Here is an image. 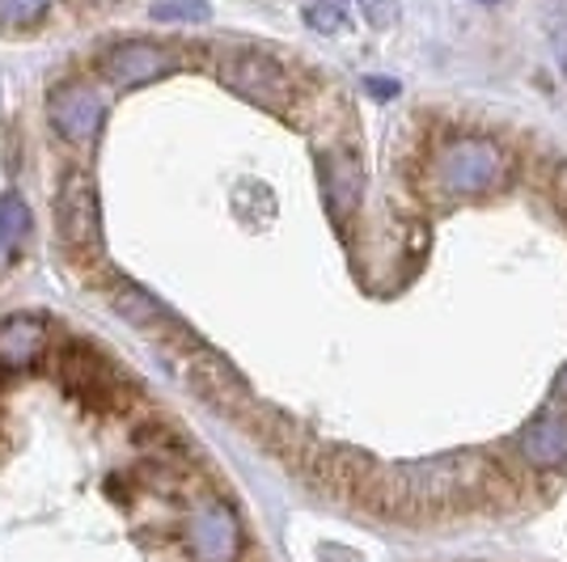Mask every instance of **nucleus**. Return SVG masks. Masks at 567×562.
Returning <instances> with one entry per match:
<instances>
[{"mask_svg":"<svg viewBox=\"0 0 567 562\" xmlns=\"http://www.w3.org/2000/svg\"><path fill=\"white\" fill-rule=\"evenodd\" d=\"M51 373L60 381L64 398L90 406L97 415H132L141 406V389L118 373V364H111V355L97 352L90 339L81 334H60L51 339Z\"/></svg>","mask_w":567,"mask_h":562,"instance_id":"obj_1","label":"nucleus"},{"mask_svg":"<svg viewBox=\"0 0 567 562\" xmlns=\"http://www.w3.org/2000/svg\"><path fill=\"white\" fill-rule=\"evenodd\" d=\"M432 174H436V187L445 195H492L508 183L513 165L504 157V148L487 136H457L450 140L436 162H432Z\"/></svg>","mask_w":567,"mask_h":562,"instance_id":"obj_2","label":"nucleus"},{"mask_svg":"<svg viewBox=\"0 0 567 562\" xmlns=\"http://www.w3.org/2000/svg\"><path fill=\"white\" fill-rule=\"evenodd\" d=\"M55 233L60 246L76 258V267H90L102 254V208L90 169L72 165L55 187Z\"/></svg>","mask_w":567,"mask_h":562,"instance_id":"obj_3","label":"nucleus"},{"mask_svg":"<svg viewBox=\"0 0 567 562\" xmlns=\"http://www.w3.org/2000/svg\"><path fill=\"white\" fill-rule=\"evenodd\" d=\"M220 81L241 94L255 106H267V111H288L292 97H297V85H292V72L284 69L280 60L262 55V51H234L220 60Z\"/></svg>","mask_w":567,"mask_h":562,"instance_id":"obj_4","label":"nucleus"},{"mask_svg":"<svg viewBox=\"0 0 567 562\" xmlns=\"http://www.w3.org/2000/svg\"><path fill=\"white\" fill-rule=\"evenodd\" d=\"M48 118L51 127L69 140H94L102 132V118H106V97L97 85L72 76L64 85H55L48 97Z\"/></svg>","mask_w":567,"mask_h":562,"instance_id":"obj_5","label":"nucleus"},{"mask_svg":"<svg viewBox=\"0 0 567 562\" xmlns=\"http://www.w3.org/2000/svg\"><path fill=\"white\" fill-rule=\"evenodd\" d=\"M187 545L199 562H237L241 554V524L229 503L204 499L187 520Z\"/></svg>","mask_w":567,"mask_h":562,"instance_id":"obj_6","label":"nucleus"},{"mask_svg":"<svg viewBox=\"0 0 567 562\" xmlns=\"http://www.w3.org/2000/svg\"><path fill=\"white\" fill-rule=\"evenodd\" d=\"M178 69V55L162 43H148V39H136V43H115L97 60V72L106 76V85L115 90H132V85H148L157 76Z\"/></svg>","mask_w":567,"mask_h":562,"instance_id":"obj_7","label":"nucleus"},{"mask_svg":"<svg viewBox=\"0 0 567 562\" xmlns=\"http://www.w3.org/2000/svg\"><path fill=\"white\" fill-rule=\"evenodd\" d=\"M51 322L43 313H9L0 318V373H30L51 352Z\"/></svg>","mask_w":567,"mask_h":562,"instance_id":"obj_8","label":"nucleus"},{"mask_svg":"<svg viewBox=\"0 0 567 562\" xmlns=\"http://www.w3.org/2000/svg\"><path fill=\"white\" fill-rule=\"evenodd\" d=\"M183 376L190 381V389L195 394H204V398L220 406V410H237V406H250V389H246V381L220 360L213 355L204 343H195L187 347L183 355Z\"/></svg>","mask_w":567,"mask_h":562,"instance_id":"obj_9","label":"nucleus"},{"mask_svg":"<svg viewBox=\"0 0 567 562\" xmlns=\"http://www.w3.org/2000/svg\"><path fill=\"white\" fill-rule=\"evenodd\" d=\"M111 305L118 309V318L123 322H132L136 330L144 334H153V339H169V343H178V347H195V339H190V330L169 313L162 301H153L144 288L127 280H115L111 283Z\"/></svg>","mask_w":567,"mask_h":562,"instance_id":"obj_10","label":"nucleus"},{"mask_svg":"<svg viewBox=\"0 0 567 562\" xmlns=\"http://www.w3.org/2000/svg\"><path fill=\"white\" fill-rule=\"evenodd\" d=\"M520 457L534 469H564L567 466V406H550L520 431Z\"/></svg>","mask_w":567,"mask_h":562,"instance_id":"obj_11","label":"nucleus"},{"mask_svg":"<svg viewBox=\"0 0 567 562\" xmlns=\"http://www.w3.org/2000/svg\"><path fill=\"white\" fill-rule=\"evenodd\" d=\"M25 237H30V208L18 195H4L0 199V271L13 267V258L25 250Z\"/></svg>","mask_w":567,"mask_h":562,"instance_id":"obj_12","label":"nucleus"},{"mask_svg":"<svg viewBox=\"0 0 567 562\" xmlns=\"http://www.w3.org/2000/svg\"><path fill=\"white\" fill-rule=\"evenodd\" d=\"M306 25L309 30H318V34H343V30H352V13H348V4H331V0H313L306 4Z\"/></svg>","mask_w":567,"mask_h":562,"instance_id":"obj_13","label":"nucleus"},{"mask_svg":"<svg viewBox=\"0 0 567 562\" xmlns=\"http://www.w3.org/2000/svg\"><path fill=\"white\" fill-rule=\"evenodd\" d=\"M51 0H0V25L4 30H25L48 13Z\"/></svg>","mask_w":567,"mask_h":562,"instance_id":"obj_14","label":"nucleus"},{"mask_svg":"<svg viewBox=\"0 0 567 562\" xmlns=\"http://www.w3.org/2000/svg\"><path fill=\"white\" fill-rule=\"evenodd\" d=\"M157 22H208V0H157Z\"/></svg>","mask_w":567,"mask_h":562,"instance_id":"obj_15","label":"nucleus"},{"mask_svg":"<svg viewBox=\"0 0 567 562\" xmlns=\"http://www.w3.org/2000/svg\"><path fill=\"white\" fill-rule=\"evenodd\" d=\"M369 90L378 97H394L399 94V81H390V76H369Z\"/></svg>","mask_w":567,"mask_h":562,"instance_id":"obj_16","label":"nucleus"},{"mask_svg":"<svg viewBox=\"0 0 567 562\" xmlns=\"http://www.w3.org/2000/svg\"><path fill=\"white\" fill-rule=\"evenodd\" d=\"M555 398H559V406H567V368L559 373V381H555Z\"/></svg>","mask_w":567,"mask_h":562,"instance_id":"obj_17","label":"nucleus"},{"mask_svg":"<svg viewBox=\"0 0 567 562\" xmlns=\"http://www.w3.org/2000/svg\"><path fill=\"white\" fill-rule=\"evenodd\" d=\"M90 4H111V0H90Z\"/></svg>","mask_w":567,"mask_h":562,"instance_id":"obj_18","label":"nucleus"},{"mask_svg":"<svg viewBox=\"0 0 567 562\" xmlns=\"http://www.w3.org/2000/svg\"><path fill=\"white\" fill-rule=\"evenodd\" d=\"M331 4H348V0H331Z\"/></svg>","mask_w":567,"mask_h":562,"instance_id":"obj_19","label":"nucleus"}]
</instances>
